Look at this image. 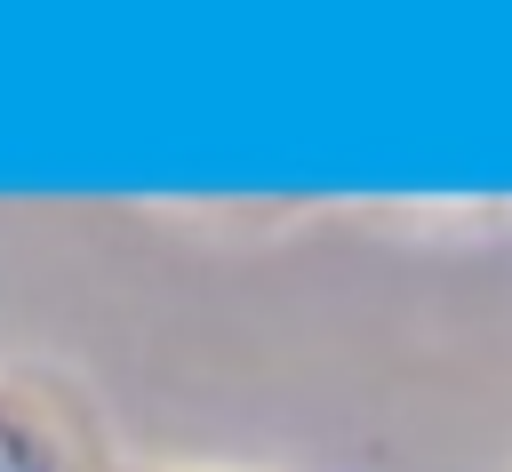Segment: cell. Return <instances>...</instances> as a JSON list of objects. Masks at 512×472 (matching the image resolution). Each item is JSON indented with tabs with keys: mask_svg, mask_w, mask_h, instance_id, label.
Here are the masks:
<instances>
[{
	"mask_svg": "<svg viewBox=\"0 0 512 472\" xmlns=\"http://www.w3.org/2000/svg\"><path fill=\"white\" fill-rule=\"evenodd\" d=\"M120 464L128 456L112 448L80 376L40 360L0 368V472H120Z\"/></svg>",
	"mask_w": 512,
	"mask_h": 472,
	"instance_id": "6da1fadb",
	"label": "cell"
},
{
	"mask_svg": "<svg viewBox=\"0 0 512 472\" xmlns=\"http://www.w3.org/2000/svg\"><path fill=\"white\" fill-rule=\"evenodd\" d=\"M120 472H200V464H136V456H128Z\"/></svg>",
	"mask_w": 512,
	"mask_h": 472,
	"instance_id": "7a4b0ae2",
	"label": "cell"
}]
</instances>
